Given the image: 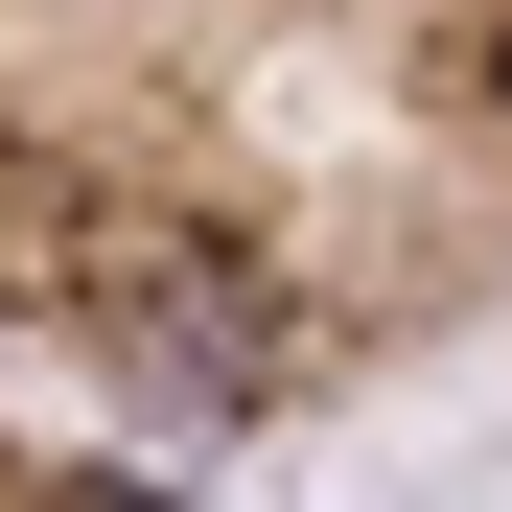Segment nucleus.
I'll list each match as a JSON object with an SVG mask.
<instances>
[{"label": "nucleus", "instance_id": "obj_1", "mask_svg": "<svg viewBox=\"0 0 512 512\" xmlns=\"http://www.w3.org/2000/svg\"><path fill=\"white\" fill-rule=\"evenodd\" d=\"M489 326L512 0H0V396L326 443Z\"/></svg>", "mask_w": 512, "mask_h": 512}]
</instances>
